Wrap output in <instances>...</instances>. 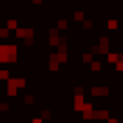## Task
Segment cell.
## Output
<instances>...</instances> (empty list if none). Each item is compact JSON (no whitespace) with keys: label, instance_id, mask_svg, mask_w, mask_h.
<instances>
[{"label":"cell","instance_id":"obj_1","mask_svg":"<svg viewBox=\"0 0 123 123\" xmlns=\"http://www.w3.org/2000/svg\"><path fill=\"white\" fill-rule=\"evenodd\" d=\"M33 123H42V119H35V121H33Z\"/></svg>","mask_w":123,"mask_h":123}]
</instances>
